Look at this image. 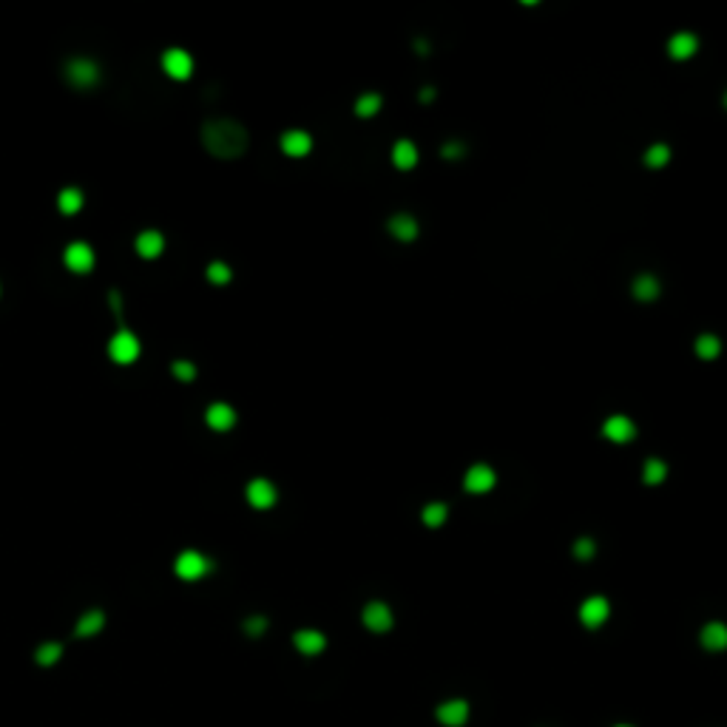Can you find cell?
I'll return each instance as SVG.
<instances>
[{
	"instance_id": "484cf974",
	"label": "cell",
	"mask_w": 727,
	"mask_h": 727,
	"mask_svg": "<svg viewBox=\"0 0 727 727\" xmlns=\"http://www.w3.org/2000/svg\"><path fill=\"white\" fill-rule=\"evenodd\" d=\"M446 506L444 503H429V506H424V511H421V517H424V523L429 525V528H438V525H444L446 523Z\"/></svg>"
},
{
	"instance_id": "e575fe53",
	"label": "cell",
	"mask_w": 727,
	"mask_h": 727,
	"mask_svg": "<svg viewBox=\"0 0 727 727\" xmlns=\"http://www.w3.org/2000/svg\"><path fill=\"white\" fill-rule=\"evenodd\" d=\"M432 97H435V91H432V88H424V94H421V100H424V103H429V100H432Z\"/></svg>"
},
{
	"instance_id": "83f0119b",
	"label": "cell",
	"mask_w": 727,
	"mask_h": 727,
	"mask_svg": "<svg viewBox=\"0 0 727 727\" xmlns=\"http://www.w3.org/2000/svg\"><path fill=\"white\" fill-rule=\"evenodd\" d=\"M668 159H671V148L668 145H651L648 151H645V165L648 168H662V165H668Z\"/></svg>"
},
{
	"instance_id": "e0dca14e",
	"label": "cell",
	"mask_w": 727,
	"mask_h": 727,
	"mask_svg": "<svg viewBox=\"0 0 727 727\" xmlns=\"http://www.w3.org/2000/svg\"><path fill=\"white\" fill-rule=\"evenodd\" d=\"M293 642H295V648L301 651V654H307V657H315V654H321L324 648H327V639H324V634L321 631H298L295 637H293Z\"/></svg>"
},
{
	"instance_id": "cb8c5ba5",
	"label": "cell",
	"mask_w": 727,
	"mask_h": 727,
	"mask_svg": "<svg viewBox=\"0 0 727 727\" xmlns=\"http://www.w3.org/2000/svg\"><path fill=\"white\" fill-rule=\"evenodd\" d=\"M719 352H722V341L716 335H699L696 338V355L699 358L713 361V358H719Z\"/></svg>"
},
{
	"instance_id": "ba28073f",
	"label": "cell",
	"mask_w": 727,
	"mask_h": 727,
	"mask_svg": "<svg viewBox=\"0 0 727 727\" xmlns=\"http://www.w3.org/2000/svg\"><path fill=\"white\" fill-rule=\"evenodd\" d=\"M602 435H605L608 441H614V444H628V441H634L637 427H634V421L625 418V415H611V418L602 424Z\"/></svg>"
},
{
	"instance_id": "6da1fadb",
	"label": "cell",
	"mask_w": 727,
	"mask_h": 727,
	"mask_svg": "<svg viewBox=\"0 0 727 727\" xmlns=\"http://www.w3.org/2000/svg\"><path fill=\"white\" fill-rule=\"evenodd\" d=\"M202 145L216 159H239L250 145V137L236 120H211L202 128Z\"/></svg>"
},
{
	"instance_id": "4fadbf2b",
	"label": "cell",
	"mask_w": 727,
	"mask_h": 727,
	"mask_svg": "<svg viewBox=\"0 0 727 727\" xmlns=\"http://www.w3.org/2000/svg\"><path fill=\"white\" fill-rule=\"evenodd\" d=\"M310 148H313V140H310L307 131H287V134L281 137V151H284L287 157H293V159L307 157Z\"/></svg>"
},
{
	"instance_id": "52a82bcc",
	"label": "cell",
	"mask_w": 727,
	"mask_h": 727,
	"mask_svg": "<svg viewBox=\"0 0 727 727\" xmlns=\"http://www.w3.org/2000/svg\"><path fill=\"white\" fill-rule=\"evenodd\" d=\"M68 80L77 85V88H88V85H94L97 83V77H100V68H97V63H91V60H85V57H77V60H71L68 63Z\"/></svg>"
},
{
	"instance_id": "ffe728a7",
	"label": "cell",
	"mask_w": 727,
	"mask_h": 727,
	"mask_svg": "<svg viewBox=\"0 0 727 727\" xmlns=\"http://www.w3.org/2000/svg\"><path fill=\"white\" fill-rule=\"evenodd\" d=\"M389 234L395 239H401V242H412L418 236V222L412 216H407V214H398V216L389 219Z\"/></svg>"
},
{
	"instance_id": "d4e9b609",
	"label": "cell",
	"mask_w": 727,
	"mask_h": 727,
	"mask_svg": "<svg viewBox=\"0 0 727 727\" xmlns=\"http://www.w3.org/2000/svg\"><path fill=\"white\" fill-rule=\"evenodd\" d=\"M665 475H668L665 461H659V458L645 461V466H642V481H645V483H651V486L662 483V481H665Z\"/></svg>"
},
{
	"instance_id": "5bb4252c",
	"label": "cell",
	"mask_w": 727,
	"mask_h": 727,
	"mask_svg": "<svg viewBox=\"0 0 727 727\" xmlns=\"http://www.w3.org/2000/svg\"><path fill=\"white\" fill-rule=\"evenodd\" d=\"M464 486H466V491H472V494H486V491L494 486V472H491L488 466H483V464H478V466H472V469L466 472Z\"/></svg>"
},
{
	"instance_id": "7a4b0ae2",
	"label": "cell",
	"mask_w": 727,
	"mask_h": 727,
	"mask_svg": "<svg viewBox=\"0 0 727 727\" xmlns=\"http://www.w3.org/2000/svg\"><path fill=\"white\" fill-rule=\"evenodd\" d=\"M108 355H111V361H117V364H134L137 358H140V338L131 333V330H117L114 335H111V341H108Z\"/></svg>"
},
{
	"instance_id": "4316f807",
	"label": "cell",
	"mask_w": 727,
	"mask_h": 727,
	"mask_svg": "<svg viewBox=\"0 0 727 727\" xmlns=\"http://www.w3.org/2000/svg\"><path fill=\"white\" fill-rule=\"evenodd\" d=\"M378 108H381V97L378 94H361L358 100H355V114L358 117H372V114H378Z\"/></svg>"
},
{
	"instance_id": "8d00e7d4",
	"label": "cell",
	"mask_w": 727,
	"mask_h": 727,
	"mask_svg": "<svg viewBox=\"0 0 727 727\" xmlns=\"http://www.w3.org/2000/svg\"><path fill=\"white\" fill-rule=\"evenodd\" d=\"M725 105H727V94H725Z\"/></svg>"
},
{
	"instance_id": "9c48e42d",
	"label": "cell",
	"mask_w": 727,
	"mask_h": 727,
	"mask_svg": "<svg viewBox=\"0 0 727 727\" xmlns=\"http://www.w3.org/2000/svg\"><path fill=\"white\" fill-rule=\"evenodd\" d=\"M244 494H247V503H250L253 508H270V506L276 503V497H278L276 486L270 483V481H264V478L250 481Z\"/></svg>"
},
{
	"instance_id": "ac0fdd59",
	"label": "cell",
	"mask_w": 727,
	"mask_h": 727,
	"mask_svg": "<svg viewBox=\"0 0 727 727\" xmlns=\"http://www.w3.org/2000/svg\"><path fill=\"white\" fill-rule=\"evenodd\" d=\"M392 162H395V168H401V171L415 168V162H418V148H415V142L398 140V142L392 145Z\"/></svg>"
},
{
	"instance_id": "30bf717a",
	"label": "cell",
	"mask_w": 727,
	"mask_h": 727,
	"mask_svg": "<svg viewBox=\"0 0 727 727\" xmlns=\"http://www.w3.org/2000/svg\"><path fill=\"white\" fill-rule=\"evenodd\" d=\"M364 625H367L370 631H375V634L389 631V628H392V611H389V605H387V602H370V605L364 608Z\"/></svg>"
},
{
	"instance_id": "1f68e13d",
	"label": "cell",
	"mask_w": 727,
	"mask_h": 727,
	"mask_svg": "<svg viewBox=\"0 0 727 727\" xmlns=\"http://www.w3.org/2000/svg\"><path fill=\"white\" fill-rule=\"evenodd\" d=\"M574 557H580V560H591V557H594V543H591L588 537L577 540V543H574Z\"/></svg>"
},
{
	"instance_id": "3957f363",
	"label": "cell",
	"mask_w": 727,
	"mask_h": 727,
	"mask_svg": "<svg viewBox=\"0 0 727 727\" xmlns=\"http://www.w3.org/2000/svg\"><path fill=\"white\" fill-rule=\"evenodd\" d=\"M174 568H177V574L182 580H199V577H205L211 571V560L205 554H199V551H182L177 557Z\"/></svg>"
},
{
	"instance_id": "8992f818",
	"label": "cell",
	"mask_w": 727,
	"mask_h": 727,
	"mask_svg": "<svg viewBox=\"0 0 727 727\" xmlns=\"http://www.w3.org/2000/svg\"><path fill=\"white\" fill-rule=\"evenodd\" d=\"M611 614V605L605 597H588L582 605H580V619L585 628H600Z\"/></svg>"
},
{
	"instance_id": "5b68a950",
	"label": "cell",
	"mask_w": 727,
	"mask_h": 727,
	"mask_svg": "<svg viewBox=\"0 0 727 727\" xmlns=\"http://www.w3.org/2000/svg\"><path fill=\"white\" fill-rule=\"evenodd\" d=\"M162 68H165L168 77L185 80V77H191V71H194V57H191L185 48H168V51L162 54Z\"/></svg>"
},
{
	"instance_id": "2e32d148",
	"label": "cell",
	"mask_w": 727,
	"mask_h": 727,
	"mask_svg": "<svg viewBox=\"0 0 727 727\" xmlns=\"http://www.w3.org/2000/svg\"><path fill=\"white\" fill-rule=\"evenodd\" d=\"M696 46H699V40H696L694 34L679 31V34H674V37H671V43H668V54H671L674 60H688V57H694V54H696Z\"/></svg>"
},
{
	"instance_id": "7c38bea8",
	"label": "cell",
	"mask_w": 727,
	"mask_h": 727,
	"mask_svg": "<svg viewBox=\"0 0 727 727\" xmlns=\"http://www.w3.org/2000/svg\"><path fill=\"white\" fill-rule=\"evenodd\" d=\"M205 421H208V427L216 429V432H231L234 424H236V409H234L231 404H214V407H208Z\"/></svg>"
},
{
	"instance_id": "9a60e30c",
	"label": "cell",
	"mask_w": 727,
	"mask_h": 727,
	"mask_svg": "<svg viewBox=\"0 0 727 727\" xmlns=\"http://www.w3.org/2000/svg\"><path fill=\"white\" fill-rule=\"evenodd\" d=\"M162 250H165V236L159 231H142L137 236V253L142 258H157L162 256Z\"/></svg>"
},
{
	"instance_id": "d6a6232c",
	"label": "cell",
	"mask_w": 727,
	"mask_h": 727,
	"mask_svg": "<svg viewBox=\"0 0 727 727\" xmlns=\"http://www.w3.org/2000/svg\"><path fill=\"white\" fill-rule=\"evenodd\" d=\"M441 154H444L446 159H461V157L466 154V148H464L461 142H446V145L441 148Z\"/></svg>"
},
{
	"instance_id": "f546056e",
	"label": "cell",
	"mask_w": 727,
	"mask_h": 727,
	"mask_svg": "<svg viewBox=\"0 0 727 727\" xmlns=\"http://www.w3.org/2000/svg\"><path fill=\"white\" fill-rule=\"evenodd\" d=\"M208 278L214 284H228L231 281V267L225 261H214V264H208Z\"/></svg>"
},
{
	"instance_id": "277c9868",
	"label": "cell",
	"mask_w": 727,
	"mask_h": 727,
	"mask_svg": "<svg viewBox=\"0 0 727 727\" xmlns=\"http://www.w3.org/2000/svg\"><path fill=\"white\" fill-rule=\"evenodd\" d=\"M63 261H66V267L71 273L83 276V273H88L94 267V250H91V244L85 242H71L66 247V253H63Z\"/></svg>"
},
{
	"instance_id": "f1b7e54d",
	"label": "cell",
	"mask_w": 727,
	"mask_h": 727,
	"mask_svg": "<svg viewBox=\"0 0 727 727\" xmlns=\"http://www.w3.org/2000/svg\"><path fill=\"white\" fill-rule=\"evenodd\" d=\"M60 654H63V645H60V642H46V645L37 648V662L48 668V665H54V662L60 659Z\"/></svg>"
},
{
	"instance_id": "7402d4cb",
	"label": "cell",
	"mask_w": 727,
	"mask_h": 727,
	"mask_svg": "<svg viewBox=\"0 0 727 727\" xmlns=\"http://www.w3.org/2000/svg\"><path fill=\"white\" fill-rule=\"evenodd\" d=\"M83 191H77V188H63L60 191V197H57V208H60V214H77L80 208H83Z\"/></svg>"
},
{
	"instance_id": "d590c367",
	"label": "cell",
	"mask_w": 727,
	"mask_h": 727,
	"mask_svg": "<svg viewBox=\"0 0 727 727\" xmlns=\"http://www.w3.org/2000/svg\"><path fill=\"white\" fill-rule=\"evenodd\" d=\"M617 727H631V725H617Z\"/></svg>"
},
{
	"instance_id": "d6986e66",
	"label": "cell",
	"mask_w": 727,
	"mask_h": 727,
	"mask_svg": "<svg viewBox=\"0 0 727 727\" xmlns=\"http://www.w3.org/2000/svg\"><path fill=\"white\" fill-rule=\"evenodd\" d=\"M702 645L708 651H725L727 648V625L725 622H708L702 628Z\"/></svg>"
},
{
	"instance_id": "4dcf8cb0",
	"label": "cell",
	"mask_w": 727,
	"mask_h": 727,
	"mask_svg": "<svg viewBox=\"0 0 727 727\" xmlns=\"http://www.w3.org/2000/svg\"><path fill=\"white\" fill-rule=\"evenodd\" d=\"M174 375H177L179 381H194V378H197V370H194L191 361H177V364H174Z\"/></svg>"
},
{
	"instance_id": "603a6c76",
	"label": "cell",
	"mask_w": 727,
	"mask_h": 727,
	"mask_svg": "<svg viewBox=\"0 0 727 727\" xmlns=\"http://www.w3.org/2000/svg\"><path fill=\"white\" fill-rule=\"evenodd\" d=\"M103 625H105V617H103V611H88V614H83V619L77 622L74 634H77V637H94V634H97Z\"/></svg>"
},
{
	"instance_id": "44dd1931",
	"label": "cell",
	"mask_w": 727,
	"mask_h": 727,
	"mask_svg": "<svg viewBox=\"0 0 727 727\" xmlns=\"http://www.w3.org/2000/svg\"><path fill=\"white\" fill-rule=\"evenodd\" d=\"M634 295H637L639 301H654V298L659 295V281H657L651 273L637 276V281H634Z\"/></svg>"
},
{
	"instance_id": "8fae6325",
	"label": "cell",
	"mask_w": 727,
	"mask_h": 727,
	"mask_svg": "<svg viewBox=\"0 0 727 727\" xmlns=\"http://www.w3.org/2000/svg\"><path fill=\"white\" fill-rule=\"evenodd\" d=\"M466 719H469V702H464V699H449L438 708V722L441 725L461 727L466 725Z\"/></svg>"
},
{
	"instance_id": "836d02e7",
	"label": "cell",
	"mask_w": 727,
	"mask_h": 727,
	"mask_svg": "<svg viewBox=\"0 0 727 727\" xmlns=\"http://www.w3.org/2000/svg\"><path fill=\"white\" fill-rule=\"evenodd\" d=\"M264 628H267V619H264V617H253V619L244 622V631H247L250 637H258Z\"/></svg>"
}]
</instances>
